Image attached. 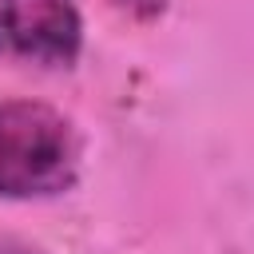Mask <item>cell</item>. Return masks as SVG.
I'll return each mask as SVG.
<instances>
[{"mask_svg":"<svg viewBox=\"0 0 254 254\" xmlns=\"http://www.w3.org/2000/svg\"><path fill=\"white\" fill-rule=\"evenodd\" d=\"M79 175L71 119L36 99L0 103V198H52Z\"/></svg>","mask_w":254,"mask_h":254,"instance_id":"obj_1","label":"cell"},{"mask_svg":"<svg viewBox=\"0 0 254 254\" xmlns=\"http://www.w3.org/2000/svg\"><path fill=\"white\" fill-rule=\"evenodd\" d=\"M83 44L75 0H0V60L67 67Z\"/></svg>","mask_w":254,"mask_h":254,"instance_id":"obj_2","label":"cell"},{"mask_svg":"<svg viewBox=\"0 0 254 254\" xmlns=\"http://www.w3.org/2000/svg\"><path fill=\"white\" fill-rule=\"evenodd\" d=\"M115 12L131 16V20H155L167 12V0H107Z\"/></svg>","mask_w":254,"mask_h":254,"instance_id":"obj_3","label":"cell"},{"mask_svg":"<svg viewBox=\"0 0 254 254\" xmlns=\"http://www.w3.org/2000/svg\"><path fill=\"white\" fill-rule=\"evenodd\" d=\"M0 254H48V250L28 246V242H4V246H0Z\"/></svg>","mask_w":254,"mask_h":254,"instance_id":"obj_4","label":"cell"}]
</instances>
